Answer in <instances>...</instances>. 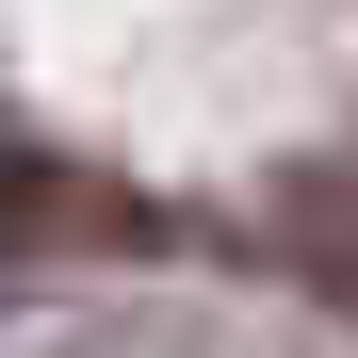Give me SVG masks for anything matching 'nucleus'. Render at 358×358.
Here are the masks:
<instances>
[{
    "mask_svg": "<svg viewBox=\"0 0 358 358\" xmlns=\"http://www.w3.org/2000/svg\"><path fill=\"white\" fill-rule=\"evenodd\" d=\"M277 261L358 326V179H342V163H293V179H277Z\"/></svg>",
    "mask_w": 358,
    "mask_h": 358,
    "instance_id": "f257e3e1",
    "label": "nucleus"
},
{
    "mask_svg": "<svg viewBox=\"0 0 358 358\" xmlns=\"http://www.w3.org/2000/svg\"><path fill=\"white\" fill-rule=\"evenodd\" d=\"M17 196H33V228H17L33 261H66V245H147V196H82V163H66V147H33Z\"/></svg>",
    "mask_w": 358,
    "mask_h": 358,
    "instance_id": "f03ea898",
    "label": "nucleus"
}]
</instances>
